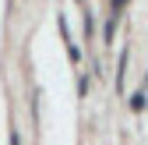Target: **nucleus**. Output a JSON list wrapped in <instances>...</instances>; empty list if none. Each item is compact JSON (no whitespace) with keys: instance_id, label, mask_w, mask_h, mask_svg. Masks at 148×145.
<instances>
[{"instance_id":"f257e3e1","label":"nucleus","mask_w":148,"mask_h":145,"mask_svg":"<svg viewBox=\"0 0 148 145\" xmlns=\"http://www.w3.org/2000/svg\"><path fill=\"white\" fill-rule=\"evenodd\" d=\"M127 57H131V53H120V64H116V92H123V81H127Z\"/></svg>"},{"instance_id":"423d86ee","label":"nucleus","mask_w":148,"mask_h":145,"mask_svg":"<svg viewBox=\"0 0 148 145\" xmlns=\"http://www.w3.org/2000/svg\"><path fill=\"white\" fill-rule=\"evenodd\" d=\"M123 4H127V0H113V14H109V18H120V11H123Z\"/></svg>"},{"instance_id":"f03ea898","label":"nucleus","mask_w":148,"mask_h":145,"mask_svg":"<svg viewBox=\"0 0 148 145\" xmlns=\"http://www.w3.org/2000/svg\"><path fill=\"white\" fill-rule=\"evenodd\" d=\"M145 88H148V78H145V85L138 88V92L131 96V110H134V113H141V110H145Z\"/></svg>"},{"instance_id":"39448f33","label":"nucleus","mask_w":148,"mask_h":145,"mask_svg":"<svg viewBox=\"0 0 148 145\" xmlns=\"http://www.w3.org/2000/svg\"><path fill=\"white\" fill-rule=\"evenodd\" d=\"M88 88H92V78H88V75H85V78H81V81H78V92H81V96H88Z\"/></svg>"},{"instance_id":"0eeeda50","label":"nucleus","mask_w":148,"mask_h":145,"mask_svg":"<svg viewBox=\"0 0 148 145\" xmlns=\"http://www.w3.org/2000/svg\"><path fill=\"white\" fill-rule=\"evenodd\" d=\"M11 145H21V135L18 131H11Z\"/></svg>"},{"instance_id":"7ed1b4c3","label":"nucleus","mask_w":148,"mask_h":145,"mask_svg":"<svg viewBox=\"0 0 148 145\" xmlns=\"http://www.w3.org/2000/svg\"><path fill=\"white\" fill-rule=\"evenodd\" d=\"M113 35H116V18H109L106 21V43H113Z\"/></svg>"},{"instance_id":"20e7f679","label":"nucleus","mask_w":148,"mask_h":145,"mask_svg":"<svg viewBox=\"0 0 148 145\" xmlns=\"http://www.w3.org/2000/svg\"><path fill=\"white\" fill-rule=\"evenodd\" d=\"M67 53H71V64H78V60H81V50L74 46V43H67Z\"/></svg>"}]
</instances>
